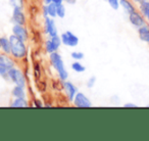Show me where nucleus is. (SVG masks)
I'll use <instances>...</instances> for the list:
<instances>
[{
	"instance_id": "1",
	"label": "nucleus",
	"mask_w": 149,
	"mask_h": 141,
	"mask_svg": "<svg viewBox=\"0 0 149 141\" xmlns=\"http://www.w3.org/2000/svg\"><path fill=\"white\" fill-rule=\"evenodd\" d=\"M9 42H10V54L15 59H23L27 56V47H26L25 41L17 38L15 35L9 36Z\"/></svg>"
},
{
	"instance_id": "2",
	"label": "nucleus",
	"mask_w": 149,
	"mask_h": 141,
	"mask_svg": "<svg viewBox=\"0 0 149 141\" xmlns=\"http://www.w3.org/2000/svg\"><path fill=\"white\" fill-rule=\"evenodd\" d=\"M49 59H50V64L51 66L54 68V70L57 72L58 74V77L61 81H65L68 79V72H66L65 68H64V64H63V60H62L61 56H60L59 53L57 52H53V53H50L49 56Z\"/></svg>"
},
{
	"instance_id": "3",
	"label": "nucleus",
	"mask_w": 149,
	"mask_h": 141,
	"mask_svg": "<svg viewBox=\"0 0 149 141\" xmlns=\"http://www.w3.org/2000/svg\"><path fill=\"white\" fill-rule=\"evenodd\" d=\"M8 78L17 86H22V87H25L26 86V79L24 74L22 73V70L19 68H11L8 70Z\"/></svg>"
},
{
	"instance_id": "4",
	"label": "nucleus",
	"mask_w": 149,
	"mask_h": 141,
	"mask_svg": "<svg viewBox=\"0 0 149 141\" xmlns=\"http://www.w3.org/2000/svg\"><path fill=\"white\" fill-rule=\"evenodd\" d=\"M60 38H61L62 44L68 46V47H76L79 44V38L70 31H66L62 33Z\"/></svg>"
},
{
	"instance_id": "5",
	"label": "nucleus",
	"mask_w": 149,
	"mask_h": 141,
	"mask_svg": "<svg viewBox=\"0 0 149 141\" xmlns=\"http://www.w3.org/2000/svg\"><path fill=\"white\" fill-rule=\"evenodd\" d=\"M72 101H74V106H77V107L80 108H88L92 106L90 99L83 92H77V94L74 95V98Z\"/></svg>"
},
{
	"instance_id": "6",
	"label": "nucleus",
	"mask_w": 149,
	"mask_h": 141,
	"mask_svg": "<svg viewBox=\"0 0 149 141\" xmlns=\"http://www.w3.org/2000/svg\"><path fill=\"white\" fill-rule=\"evenodd\" d=\"M129 21L133 26H135L136 28H140L142 26L146 25V21H145L143 15L139 13L138 11H133V13H129Z\"/></svg>"
},
{
	"instance_id": "7",
	"label": "nucleus",
	"mask_w": 149,
	"mask_h": 141,
	"mask_svg": "<svg viewBox=\"0 0 149 141\" xmlns=\"http://www.w3.org/2000/svg\"><path fill=\"white\" fill-rule=\"evenodd\" d=\"M13 34L25 42L29 39V33H28L27 29H26L23 25H17V24H15L13 28Z\"/></svg>"
},
{
	"instance_id": "8",
	"label": "nucleus",
	"mask_w": 149,
	"mask_h": 141,
	"mask_svg": "<svg viewBox=\"0 0 149 141\" xmlns=\"http://www.w3.org/2000/svg\"><path fill=\"white\" fill-rule=\"evenodd\" d=\"M13 21L15 22V24L17 25H23L25 26L27 23V19H26V15L24 13L23 9L22 8H13Z\"/></svg>"
},
{
	"instance_id": "9",
	"label": "nucleus",
	"mask_w": 149,
	"mask_h": 141,
	"mask_svg": "<svg viewBox=\"0 0 149 141\" xmlns=\"http://www.w3.org/2000/svg\"><path fill=\"white\" fill-rule=\"evenodd\" d=\"M62 86H63L64 91H65L66 95H68V100H70V101H72L74 98V95H76L77 92H78L77 87H76L72 83H70V82H68L66 80L65 81H63Z\"/></svg>"
},
{
	"instance_id": "10",
	"label": "nucleus",
	"mask_w": 149,
	"mask_h": 141,
	"mask_svg": "<svg viewBox=\"0 0 149 141\" xmlns=\"http://www.w3.org/2000/svg\"><path fill=\"white\" fill-rule=\"evenodd\" d=\"M45 30H46V33L50 37H53V36L57 35V28H56V25L52 17H45Z\"/></svg>"
},
{
	"instance_id": "11",
	"label": "nucleus",
	"mask_w": 149,
	"mask_h": 141,
	"mask_svg": "<svg viewBox=\"0 0 149 141\" xmlns=\"http://www.w3.org/2000/svg\"><path fill=\"white\" fill-rule=\"evenodd\" d=\"M138 34L140 40L143 42L149 43V27L147 25H144L142 27L138 28Z\"/></svg>"
},
{
	"instance_id": "12",
	"label": "nucleus",
	"mask_w": 149,
	"mask_h": 141,
	"mask_svg": "<svg viewBox=\"0 0 149 141\" xmlns=\"http://www.w3.org/2000/svg\"><path fill=\"white\" fill-rule=\"evenodd\" d=\"M0 49L2 50L5 54H10V42H9V38L7 37H1L0 38Z\"/></svg>"
},
{
	"instance_id": "13",
	"label": "nucleus",
	"mask_w": 149,
	"mask_h": 141,
	"mask_svg": "<svg viewBox=\"0 0 149 141\" xmlns=\"http://www.w3.org/2000/svg\"><path fill=\"white\" fill-rule=\"evenodd\" d=\"M140 10L143 17L149 22V1L148 0H142L140 2Z\"/></svg>"
},
{
	"instance_id": "14",
	"label": "nucleus",
	"mask_w": 149,
	"mask_h": 141,
	"mask_svg": "<svg viewBox=\"0 0 149 141\" xmlns=\"http://www.w3.org/2000/svg\"><path fill=\"white\" fill-rule=\"evenodd\" d=\"M120 5L124 8V10H126L128 13H131L136 10L134 4L131 2L130 0H120Z\"/></svg>"
},
{
	"instance_id": "15",
	"label": "nucleus",
	"mask_w": 149,
	"mask_h": 141,
	"mask_svg": "<svg viewBox=\"0 0 149 141\" xmlns=\"http://www.w3.org/2000/svg\"><path fill=\"white\" fill-rule=\"evenodd\" d=\"M10 66L3 60V55H2V61L0 62V76L5 79L8 78V70H10Z\"/></svg>"
},
{
	"instance_id": "16",
	"label": "nucleus",
	"mask_w": 149,
	"mask_h": 141,
	"mask_svg": "<svg viewBox=\"0 0 149 141\" xmlns=\"http://www.w3.org/2000/svg\"><path fill=\"white\" fill-rule=\"evenodd\" d=\"M11 106L13 107H26V106H28V102L25 97H19L13 100Z\"/></svg>"
},
{
	"instance_id": "17",
	"label": "nucleus",
	"mask_w": 149,
	"mask_h": 141,
	"mask_svg": "<svg viewBox=\"0 0 149 141\" xmlns=\"http://www.w3.org/2000/svg\"><path fill=\"white\" fill-rule=\"evenodd\" d=\"M25 87H22V86H17L15 85V87L13 89V95L15 98L19 97H26V92H25Z\"/></svg>"
},
{
	"instance_id": "18",
	"label": "nucleus",
	"mask_w": 149,
	"mask_h": 141,
	"mask_svg": "<svg viewBox=\"0 0 149 141\" xmlns=\"http://www.w3.org/2000/svg\"><path fill=\"white\" fill-rule=\"evenodd\" d=\"M46 9H47V15L50 17H56V4L53 2L49 3L46 5Z\"/></svg>"
},
{
	"instance_id": "19",
	"label": "nucleus",
	"mask_w": 149,
	"mask_h": 141,
	"mask_svg": "<svg viewBox=\"0 0 149 141\" xmlns=\"http://www.w3.org/2000/svg\"><path fill=\"white\" fill-rule=\"evenodd\" d=\"M58 48L55 46V44L52 42V40H47V41L45 42V50L48 52V53H53V52H55L56 50H57Z\"/></svg>"
},
{
	"instance_id": "20",
	"label": "nucleus",
	"mask_w": 149,
	"mask_h": 141,
	"mask_svg": "<svg viewBox=\"0 0 149 141\" xmlns=\"http://www.w3.org/2000/svg\"><path fill=\"white\" fill-rule=\"evenodd\" d=\"M72 68L74 70V72H77V73H83V72L86 70V68L79 61V60H76L74 62H72Z\"/></svg>"
},
{
	"instance_id": "21",
	"label": "nucleus",
	"mask_w": 149,
	"mask_h": 141,
	"mask_svg": "<svg viewBox=\"0 0 149 141\" xmlns=\"http://www.w3.org/2000/svg\"><path fill=\"white\" fill-rule=\"evenodd\" d=\"M56 17H58L59 19H63L65 17V7L62 3L56 4Z\"/></svg>"
},
{
	"instance_id": "22",
	"label": "nucleus",
	"mask_w": 149,
	"mask_h": 141,
	"mask_svg": "<svg viewBox=\"0 0 149 141\" xmlns=\"http://www.w3.org/2000/svg\"><path fill=\"white\" fill-rule=\"evenodd\" d=\"M10 5L13 6V8H22L24 9V0H10Z\"/></svg>"
},
{
	"instance_id": "23",
	"label": "nucleus",
	"mask_w": 149,
	"mask_h": 141,
	"mask_svg": "<svg viewBox=\"0 0 149 141\" xmlns=\"http://www.w3.org/2000/svg\"><path fill=\"white\" fill-rule=\"evenodd\" d=\"M70 56H72V59H74V60H81L84 58V53L81 51H72Z\"/></svg>"
},
{
	"instance_id": "24",
	"label": "nucleus",
	"mask_w": 149,
	"mask_h": 141,
	"mask_svg": "<svg viewBox=\"0 0 149 141\" xmlns=\"http://www.w3.org/2000/svg\"><path fill=\"white\" fill-rule=\"evenodd\" d=\"M51 40H52V42H53L54 44H55V46L57 48H59L60 47V45L62 44V42H61V38L59 37L58 35H56V36H53V37H51Z\"/></svg>"
},
{
	"instance_id": "25",
	"label": "nucleus",
	"mask_w": 149,
	"mask_h": 141,
	"mask_svg": "<svg viewBox=\"0 0 149 141\" xmlns=\"http://www.w3.org/2000/svg\"><path fill=\"white\" fill-rule=\"evenodd\" d=\"M95 83H96V77H91L89 80H88V82H87V87H89V88H92L94 85H95Z\"/></svg>"
},
{
	"instance_id": "26",
	"label": "nucleus",
	"mask_w": 149,
	"mask_h": 141,
	"mask_svg": "<svg viewBox=\"0 0 149 141\" xmlns=\"http://www.w3.org/2000/svg\"><path fill=\"white\" fill-rule=\"evenodd\" d=\"M34 106H36V107H43V104H42L38 99H36L35 101H34Z\"/></svg>"
},
{
	"instance_id": "27",
	"label": "nucleus",
	"mask_w": 149,
	"mask_h": 141,
	"mask_svg": "<svg viewBox=\"0 0 149 141\" xmlns=\"http://www.w3.org/2000/svg\"><path fill=\"white\" fill-rule=\"evenodd\" d=\"M125 107H137V105L135 103H132V102H129V103L125 104Z\"/></svg>"
},
{
	"instance_id": "28",
	"label": "nucleus",
	"mask_w": 149,
	"mask_h": 141,
	"mask_svg": "<svg viewBox=\"0 0 149 141\" xmlns=\"http://www.w3.org/2000/svg\"><path fill=\"white\" fill-rule=\"evenodd\" d=\"M62 1H64V0H53L52 2L55 3V4H60V3H62Z\"/></svg>"
},
{
	"instance_id": "29",
	"label": "nucleus",
	"mask_w": 149,
	"mask_h": 141,
	"mask_svg": "<svg viewBox=\"0 0 149 141\" xmlns=\"http://www.w3.org/2000/svg\"><path fill=\"white\" fill-rule=\"evenodd\" d=\"M53 0H44V3H45V5L49 4V3H51Z\"/></svg>"
},
{
	"instance_id": "30",
	"label": "nucleus",
	"mask_w": 149,
	"mask_h": 141,
	"mask_svg": "<svg viewBox=\"0 0 149 141\" xmlns=\"http://www.w3.org/2000/svg\"><path fill=\"white\" fill-rule=\"evenodd\" d=\"M65 1H68V3H74L76 2V0H65Z\"/></svg>"
},
{
	"instance_id": "31",
	"label": "nucleus",
	"mask_w": 149,
	"mask_h": 141,
	"mask_svg": "<svg viewBox=\"0 0 149 141\" xmlns=\"http://www.w3.org/2000/svg\"><path fill=\"white\" fill-rule=\"evenodd\" d=\"M134 1H135V2H138V3H140L141 1H142V0H134Z\"/></svg>"
},
{
	"instance_id": "32",
	"label": "nucleus",
	"mask_w": 149,
	"mask_h": 141,
	"mask_svg": "<svg viewBox=\"0 0 149 141\" xmlns=\"http://www.w3.org/2000/svg\"><path fill=\"white\" fill-rule=\"evenodd\" d=\"M2 61V55H0V62Z\"/></svg>"
}]
</instances>
